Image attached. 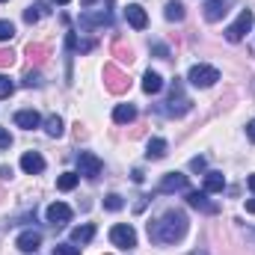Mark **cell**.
<instances>
[{
  "instance_id": "cell-20",
  "label": "cell",
  "mask_w": 255,
  "mask_h": 255,
  "mask_svg": "<svg viewBox=\"0 0 255 255\" xmlns=\"http://www.w3.org/2000/svg\"><path fill=\"white\" fill-rule=\"evenodd\" d=\"M48 54H51V51H48V45H33V42L27 45V57H30V63L42 65L45 60H48Z\"/></svg>"
},
{
  "instance_id": "cell-17",
  "label": "cell",
  "mask_w": 255,
  "mask_h": 255,
  "mask_svg": "<svg viewBox=\"0 0 255 255\" xmlns=\"http://www.w3.org/2000/svg\"><path fill=\"white\" fill-rule=\"evenodd\" d=\"M92 238H95V226H89V223L71 229V244H89Z\"/></svg>"
},
{
  "instance_id": "cell-2",
  "label": "cell",
  "mask_w": 255,
  "mask_h": 255,
  "mask_svg": "<svg viewBox=\"0 0 255 255\" xmlns=\"http://www.w3.org/2000/svg\"><path fill=\"white\" fill-rule=\"evenodd\" d=\"M104 86H107L113 95H122V92L130 89V77H128L119 65L107 63V65H104Z\"/></svg>"
},
{
  "instance_id": "cell-3",
  "label": "cell",
  "mask_w": 255,
  "mask_h": 255,
  "mask_svg": "<svg viewBox=\"0 0 255 255\" xmlns=\"http://www.w3.org/2000/svg\"><path fill=\"white\" fill-rule=\"evenodd\" d=\"M101 169H104V163H101L98 154H92V151H80V154H77V175L95 181V178L101 175Z\"/></svg>"
},
{
  "instance_id": "cell-18",
  "label": "cell",
  "mask_w": 255,
  "mask_h": 255,
  "mask_svg": "<svg viewBox=\"0 0 255 255\" xmlns=\"http://www.w3.org/2000/svg\"><path fill=\"white\" fill-rule=\"evenodd\" d=\"M226 190V175L223 172H208L205 175V193H223Z\"/></svg>"
},
{
  "instance_id": "cell-36",
  "label": "cell",
  "mask_w": 255,
  "mask_h": 255,
  "mask_svg": "<svg viewBox=\"0 0 255 255\" xmlns=\"http://www.w3.org/2000/svg\"><path fill=\"white\" fill-rule=\"evenodd\" d=\"M247 136H250V139L255 142V119L250 122V125H247Z\"/></svg>"
},
{
  "instance_id": "cell-6",
  "label": "cell",
  "mask_w": 255,
  "mask_h": 255,
  "mask_svg": "<svg viewBox=\"0 0 255 255\" xmlns=\"http://www.w3.org/2000/svg\"><path fill=\"white\" fill-rule=\"evenodd\" d=\"M110 241H113V247H119V250H133V247H136V232H133V226L119 223V226L110 229Z\"/></svg>"
},
{
  "instance_id": "cell-4",
  "label": "cell",
  "mask_w": 255,
  "mask_h": 255,
  "mask_svg": "<svg viewBox=\"0 0 255 255\" xmlns=\"http://www.w3.org/2000/svg\"><path fill=\"white\" fill-rule=\"evenodd\" d=\"M253 24H255L253 9H244V12L238 15V21L226 27V39H229V42H241V39H244L250 30H253Z\"/></svg>"
},
{
  "instance_id": "cell-39",
  "label": "cell",
  "mask_w": 255,
  "mask_h": 255,
  "mask_svg": "<svg viewBox=\"0 0 255 255\" xmlns=\"http://www.w3.org/2000/svg\"><path fill=\"white\" fill-rule=\"evenodd\" d=\"M80 3H83V6H92V3H95V0H80Z\"/></svg>"
},
{
  "instance_id": "cell-41",
  "label": "cell",
  "mask_w": 255,
  "mask_h": 255,
  "mask_svg": "<svg viewBox=\"0 0 255 255\" xmlns=\"http://www.w3.org/2000/svg\"><path fill=\"white\" fill-rule=\"evenodd\" d=\"M0 3H6V0H0Z\"/></svg>"
},
{
  "instance_id": "cell-11",
  "label": "cell",
  "mask_w": 255,
  "mask_h": 255,
  "mask_svg": "<svg viewBox=\"0 0 255 255\" xmlns=\"http://www.w3.org/2000/svg\"><path fill=\"white\" fill-rule=\"evenodd\" d=\"M157 190H160V193H175V190H187V175H181V172H166Z\"/></svg>"
},
{
  "instance_id": "cell-32",
  "label": "cell",
  "mask_w": 255,
  "mask_h": 255,
  "mask_svg": "<svg viewBox=\"0 0 255 255\" xmlns=\"http://www.w3.org/2000/svg\"><path fill=\"white\" fill-rule=\"evenodd\" d=\"M9 145H12V133H9L6 128H0V151H3V148H9Z\"/></svg>"
},
{
  "instance_id": "cell-35",
  "label": "cell",
  "mask_w": 255,
  "mask_h": 255,
  "mask_svg": "<svg viewBox=\"0 0 255 255\" xmlns=\"http://www.w3.org/2000/svg\"><path fill=\"white\" fill-rule=\"evenodd\" d=\"M24 83H27V86H39V74H33V71H30V74H27V80H24Z\"/></svg>"
},
{
  "instance_id": "cell-12",
  "label": "cell",
  "mask_w": 255,
  "mask_h": 255,
  "mask_svg": "<svg viewBox=\"0 0 255 255\" xmlns=\"http://www.w3.org/2000/svg\"><path fill=\"white\" fill-rule=\"evenodd\" d=\"M226 12H229V0H208L205 3V21H211V24L223 21Z\"/></svg>"
},
{
  "instance_id": "cell-31",
  "label": "cell",
  "mask_w": 255,
  "mask_h": 255,
  "mask_svg": "<svg viewBox=\"0 0 255 255\" xmlns=\"http://www.w3.org/2000/svg\"><path fill=\"white\" fill-rule=\"evenodd\" d=\"M15 65V54L12 51H0V68H12Z\"/></svg>"
},
{
  "instance_id": "cell-21",
  "label": "cell",
  "mask_w": 255,
  "mask_h": 255,
  "mask_svg": "<svg viewBox=\"0 0 255 255\" xmlns=\"http://www.w3.org/2000/svg\"><path fill=\"white\" fill-rule=\"evenodd\" d=\"M77 178H80L77 172H63V175L57 178V187H60V190H63V193L74 190V187H77Z\"/></svg>"
},
{
  "instance_id": "cell-13",
  "label": "cell",
  "mask_w": 255,
  "mask_h": 255,
  "mask_svg": "<svg viewBox=\"0 0 255 255\" xmlns=\"http://www.w3.org/2000/svg\"><path fill=\"white\" fill-rule=\"evenodd\" d=\"M71 220V208L65 205V202H54V205H48V223H54V226H63Z\"/></svg>"
},
{
  "instance_id": "cell-7",
  "label": "cell",
  "mask_w": 255,
  "mask_h": 255,
  "mask_svg": "<svg viewBox=\"0 0 255 255\" xmlns=\"http://www.w3.org/2000/svg\"><path fill=\"white\" fill-rule=\"evenodd\" d=\"M15 247L21 250V253H36L39 247H42V232H36V229H27V232H21L18 235V241H15Z\"/></svg>"
},
{
  "instance_id": "cell-26",
  "label": "cell",
  "mask_w": 255,
  "mask_h": 255,
  "mask_svg": "<svg viewBox=\"0 0 255 255\" xmlns=\"http://www.w3.org/2000/svg\"><path fill=\"white\" fill-rule=\"evenodd\" d=\"M122 205H125V202H122L119 193H110V196L104 199V208H107V211H122Z\"/></svg>"
},
{
  "instance_id": "cell-27",
  "label": "cell",
  "mask_w": 255,
  "mask_h": 255,
  "mask_svg": "<svg viewBox=\"0 0 255 255\" xmlns=\"http://www.w3.org/2000/svg\"><path fill=\"white\" fill-rule=\"evenodd\" d=\"M12 36H15V24H12V21H3V18H0V42H9Z\"/></svg>"
},
{
  "instance_id": "cell-15",
  "label": "cell",
  "mask_w": 255,
  "mask_h": 255,
  "mask_svg": "<svg viewBox=\"0 0 255 255\" xmlns=\"http://www.w3.org/2000/svg\"><path fill=\"white\" fill-rule=\"evenodd\" d=\"M136 119V107L133 104H116V110H113V122L116 125H130Z\"/></svg>"
},
{
  "instance_id": "cell-37",
  "label": "cell",
  "mask_w": 255,
  "mask_h": 255,
  "mask_svg": "<svg viewBox=\"0 0 255 255\" xmlns=\"http://www.w3.org/2000/svg\"><path fill=\"white\" fill-rule=\"evenodd\" d=\"M247 214H255V199H250V202H247Z\"/></svg>"
},
{
  "instance_id": "cell-28",
  "label": "cell",
  "mask_w": 255,
  "mask_h": 255,
  "mask_svg": "<svg viewBox=\"0 0 255 255\" xmlns=\"http://www.w3.org/2000/svg\"><path fill=\"white\" fill-rule=\"evenodd\" d=\"M12 92H15V83H12L6 74H0V98H9Z\"/></svg>"
},
{
  "instance_id": "cell-40",
  "label": "cell",
  "mask_w": 255,
  "mask_h": 255,
  "mask_svg": "<svg viewBox=\"0 0 255 255\" xmlns=\"http://www.w3.org/2000/svg\"><path fill=\"white\" fill-rule=\"evenodd\" d=\"M54 3H71V0H54Z\"/></svg>"
},
{
  "instance_id": "cell-30",
  "label": "cell",
  "mask_w": 255,
  "mask_h": 255,
  "mask_svg": "<svg viewBox=\"0 0 255 255\" xmlns=\"http://www.w3.org/2000/svg\"><path fill=\"white\" fill-rule=\"evenodd\" d=\"M92 24H107V15H80V27H92Z\"/></svg>"
},
{
  "instance_id": "cell-19",
  "label": "cell",
  "mask_w": 255,
  "mask_h": 255,
  "mask_svg": "<svg viewBox=\"0 0 255 255\" xmlns=\"http://www.w3.org/2000/svg\"><path fill=\"white\" fill-rule=\"evenodd\" d=\"M145 157L148 160H160V157H166V139H151L148 142V148H145Z\"/></svg>"
},
{
  "instance_id": "cell-29",
  "label": "cell",
  "mask_w": 255,
  "mask_h": 255,
  "mask_svg": "<svg viewBox=\"0 0 255 255\" xmlns=\"http://www.w3.org/2000/svg\"><path fill=\"white\" fill-rule=\"evenodd\" d=\"M54 255H80V247H74V244H57Z\"/></svg>"
},
{
  "instance_id": "cell-38",
  "label": "cell",
  "mask_w": 255,
  "mask_h": 255,
  "mask_svg": "<svg viewBox=\"0 0 255 255\" xmlns=\"http://www.w3.org/2000/svg\"><path fill=\"white\" fill-rule=\"evenodd\" d=\"M250 190H255V175H250Z\"/></svg>"
},
{
  "instance_id": "cell-5",
  "label": "cell",
  "mask_w": 255,
  "mask_h": 255,
  "mask_svg": "<svg viewBox=\"0 0 255 255\" xmlns=\"http://www.w3.org/2000/svg\"><path fill=\"white\" fill-rule=\"evenodd\" d=\"M187 80H190L193 86H199V89H208V86H214L220 80V71L214 65H193Z\"/></svg>"
},
{
  "instance_id": "cell-16",
  "label": "cell",
  "mask_w": 255,
  "mask_h": 255,
  "mask_svg": "<svg viewBox=\"0 0 255 255\" xmlns=\"http://www.w3.org/2000/svg\"><path fill=\"white\" fill-rule=\"evenodd\" d=\"M160 89H163L160 74H157V71H145V77H142V92H145V95H157Z\"/></svg>"
},
{
  "instance_id": "cell-9",
  "label": "cell",
  "mask_w": 255,
  "mask_h": 255,
  "mask_svg": "<svg viewBox=\"0 0 255 255\" xmlns=\"http://www.w3.org/2000/svg\"><path fill=\"white\" fill-rule=\"evenodd\" d=\"M187 205L196 208V211H202V214H217V205L214 202H208V193L202 190H187Z\"/></svg>"
},
{
  "instance_id": "cell-1",
  "label": "cell",
  "mask_w": 255,
  "mask_h": 255,
  "mask_svg": "<svg viewBox=\"0 0 255 255\" xmlns=\"http://www.w3.org/2000/svg\"><path fill=\"white\" fill-rule=\"evenodd\" d=\"M187 235V217L181 211H166L160 220L148 223V238L157 244H175Z\"/></svg>"
},
{
  "instance_id": "cell-10",
  "label": "cell",
  "mask_w": 255,
  "mask_h": 255,
  "mask_svg": "<svg viewBox=\"0 0 255 255\" xmlns=\"http://www.w3.org/2000/svg\"><path fill=\"white\" fill-rule=\"evenodd\" d=\"M21 169H24L27 175H39V172L45 169V157H42L39 151H24V154H21Z\"/></svg>"
},
{
  "instance_id": "cell-34",
  "label": "cell",
  "mask_w": 255,
  "mask_h": 255,
  "mask_svg": "<svg viewBox=\"0 0 255 255\" xmlns=\"http://www.w3.org/2000/svg\"><path fill=\"white\" fill-rule=\"evenodd\" d=\"M190 169H193V172H202V169H205V157H193Z\"/></svg>"
},
{
  "instance_id": "cell-25",
  "label": "cell",
  "mask_w": 255,
  "mask_h": 255,
  "mask_svg": "<svg viewBox=\"0 0 255 255\" xmlns=\"http://www.w3.org/2000/svg\"><path fill=\"white\" fill-rule=\"evenodd\" d=\"M42 9H45L42 3H36V6H30V9L24 12V21H27V24H36V21L42 18Z\"/></svg>"
},
{
  "instance_id": "cell-24",
  "label": "cell",
  "mask_w": 255,
  "mask_h": 255,
  "mask_svg": "<svg viewBox=\"0 0 255 255\" xmlns=\"http://www.w3.org/2000/svg\"><path fill=\"white\" fill-rule=\"evenodd\" d=\"M113 57H119L122 63H130V60H133V51H130V48H125L122 42H116V45H113Z\"/></svg>"
},
{
  "instance_id": "cell-14",
  "label": "cell",
  "mask_w": 255,
  "mask_h": 255,
  "mask_svg": "<svg viewBox=\"0 0 255 255\" xmlns=\"http://www.w3.org/2000/svg\"><path fill=\"white\" fill-rule=\"evenodd\" d=\"M15 125L24 128V130H33V128L42 125V116H39L36 110H18V113H15Z\"/></svg>"
},
{
  "instance_id": "cell-23",
  "label": "cell",
  "mask_w": 255,
  "mask_h": 255,
  "mask_svg": "<svg viewBox=\"0 0 255 255\" xmlns=\"http://www.w3.org/2000/svg\"><path fill=\"white\" fill-rule=\"evenodd\" d=\"M45 130H48V136H57V139H60V136H63V119H60V116H51V119H48V122H45Z\"/></svg>"
},
{
  "instance_id": "cell-22",
  "label": "cell",
  "mask_w": 255,
  "mask_h": 255,
  "mask_svg": "<svg viewBox=\"0 0 255 255\" xmlns=\"http://www.w3.org/2000/svg\"><path fill=\"white\" fill-rule=\"evenodd\" d=\"M166 21H184V6L178 0H169L166 3Z\"/></svg>"
},
{
  "instance_id": "cell-8",
  "label": "cell",
  "mask_w": 255,
  "mask_h": 255,
  "mask_svg": "<svg viewBox=\"0 0 255 255\" xmlns=\"http://www.w3.org/2000/svg\"><path fill=\"white\" fill-rule=\"evenodd\" d=\"M125 18H128V24H130L133 30H145V27H148V15H145V9H142L139 3H128Z\"/></svg>"
},
{
  "instance_id": "cell-33",
  "label": "cell",
  "mask_w": 255,
  "mask_h": 255,
  "mask_svg": "<svg viewBox=\"0 0 255 255\" xmlns=\"http://www.w3.org/2000/svg\"><path fill=\"white\" fill-rule=\"evenodd\" d=\"M151 51H154V57H160V60L169 57V48H166V45H151Z\"/></svg>"
}]
</instances>
